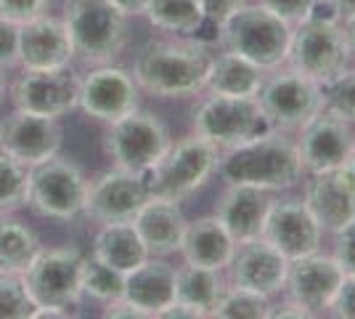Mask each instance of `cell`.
<instances>
[{
  "mask_svg": "<svg viewBox=\"0 0 355 319\" xmlns=\"http://www.w3.org/2000/svg\"><path fill=\"white\" fill-rule=\"evenodd\" d=\"M212 54L202 40H151L138 51V88L159 99H183L205 88Z\"/></svg>",
  "mask_w": 355,
  "mask_h": 319,
  "instance_id": "1",
  "label": "cell"
},
{
  "mask_svg": "<svg viewBox=\"0 0 355 319\" xmlns=\"http://www.w3.org/2000/svg\"><path fill=\"white\" fill-rule=\"evenodd\" d=\"M218 170L225 183H244L263 192H284L302 179L297 144L276 128L228 149L220 157Z\"/></svg>",
  "mask_w": 355,
  "mask_h": 319,
  "instance_id": "2",
  "label": "cell"
},
{
  "mask_svg": "<svg viewBox=\"0 0 355 319\" xmlns=\"http://www.w3.org/2000/svg\"><path fill=\"white\" fill-rule=\"evenodd\" d=\"M292 24L268 11L263 3L239 6L218 24V40L225 51L250 59L260 69H279L286 64Z\"/></svg>",
  "mask_w": 355,
  "mask_h": 319,
  "instance_id": "3",
  "label": "cell"
},
{
  "mask_svg": "<svg viewBox=\"0 0 355 319\" xmlns=\"http://www.w3.org/2000/svg\"><path fill=\"white\" fill-rule=\"evenodd\" d=\"M353 51L337 16L311 14L308 19L292 24L286 64L311 77L321 85H331L337 77L350 69Z\"/></svg>",
  "mask_w": 355,
  "mask_h": 319,
  "instance_id": "4",
  "label": "cell"
},
{
  "mask_svg": "<svg viewBox=\"0 0 355 319\" xmlns=\"http://www.w3.org/2000/svg\"><path fill=\"white\" fill-rule=\"evenodd\" d=\"M64 24L74 54L88 64H112L128 43V22L112 0H67Z\"/></svg>",
  "mask_w": 355,
  "mask_h": 319,
  "instance_id": "5",
  "label": "cell"
},
{
  "mask_svg": "<svg viewBox=\"0 0 355 319\" xmlns=\"http://www.w3.org/2000/svg\"><path fill=\"white\" fill-rule=\"evenodd\" d=\"M218 163H220L218 147L191 133L180 138L178 144H170L162 160L146 173L148 192L151 197L180 202L209 181V176L218 170Z\"/></svg>",
  "mask_w": 355,
  "mask_h": 319,
  "instance_id": "6",
  "label": "cell"
},
{
  "mask_svg": "<svg viewBox=\"0 0 355 319\" xmlns=\"http://www.w3.org/2000/svg\"><path fill=\"white\" fill-rule=\"evenodd\" d=\"M270 128L254 96H218L212 93L193 112V133L218 149H234Z\"/></svg>",
  "mask_w": 355,
  "mask_h": 319,
  "instance_id": "7",
  "label": "cell"
},
{
  "mask_svg": "<svg viewBox=\"0 0 355 319\" xmlns=\"http://www.w3.org/2000/svg\"><path fill=\"white\" fill-rule=\"evenodd\" d=\"M257 104L276 131H300L318 112L326 109V88L292 67L273 69L270 77H263L257 91Z\"/></svg>",
  "mask_w": 355,
  "mask_h": 319,
  "instance_id": "8",
  "label": "cell"
},
{
  "mask_svg": "<svg viewBox=\"0 0 355 319\" xmlns=\"http://www.w3.org/2000/svg\"><path fill=\"white\" fill-rule=\"evenodd\" d=\"M170 131L154 112L133 109L130 115L109 122L104 136V149L117 167L148 173L170 149Z\"/></svg>",
  "mask_w": 355,
  "mask_h": 319,
  "instance_id": "9",
  "label": "cell"
},
{
  "mask_svg": "<svg viewBox=\"0 0 355 319\" xmlns=\"http://www.w3.org/2000/svg\"><path fill=\"white\" fill-rule=\"evenodd\" d=\"M85 195H88V181L83 170L69 160H61L59 154L30 167L27 205L37 215L69 221L77 213H83Z\"/></svg>",
  "mask_w": 355,
  "mask_h": 319,
  "instance_id": "10",
  "label": "cell"
},
{
  "mask_svg": "<svg viewBox=\"0 0 355 319\" xmlns=\"http://www.w3.org/2000/svg\"><path fill=\"white\" fill-rule=\"evenodd\" d=\"M80 269L83 253L74 247H48L37 250L27 269L21 272L24 288L30 293L35 306H61L74 309L83 301L80 288Z\"/></svg>",
  "mask_w": 355,
  "mask_h": 319,
  "instance_id": "11",
  "label": "cell"
},
{
  "mask_svg": "<svg viewBox=\"0 0 355 319\" xmlns=\"http://www.w3.org/2000/svg\"><path fill=\"white\" fill-rule=\"evenodd\" d=\"M297 154L302 163V173H321L334 167L350 165L355 154V128L334 109L326 106L311 122L300 128Z\"/></svg>",
  "mask_w": 355,
  "mask_h": 319,
  "instance_id": "12",
  "label": "cell"
},
{
  "mask_svg": "<svg viewBox=\"0 0 355 319\" xmlns=\"http://www.w3.org/2000/svg\"><path fill=\"white\" fill-rule=\"evenodd\" d=\"M146 173L117 167L101 173L96 181L88 183V195L83 213L96 224H122V221H133L135 213L148 202Z\"/></svg>",
  "mask_w": 355,
  "mask_h": 319,
  "instance_id": "13",
  "label": "cell"
},
{
  "mask_svg": "<svg viewBox=\"0 0 355 319\" xmlns=\"http://www.w3.org/2000/svg\"><path fill=\"white\" fill-rule=\"evenodd\" d=\"M16 109L43 115V117H61L72 112L80 101V77L69 72V67L59 69H24L11 88Z\"/></svg>",
  "mask_w": 355,
  "mask_h": 319,
  "instance_id": "14",
  "label": "cell"
},
{
  "mask_svg": "<svg viewBox=\"0 0 355 319\" xmlns=\"http://www.w3.org/2000/svg\"><path fill=\"white\" fill-rule=\"evenodd\" d=\"M138 83L135 77L114 64H98L93 72L80 80V101L83 112L101 122H114L138 109Z\"/></svg>",
  "mask_w": 355,
  "mask_h": 319,
  "instance_id": "15",
  "label": "cell"
},
{
  "mask_svg": "<svg viewBox=\"0 0 355 319\" xmlns=\"http://www.w3.org/2000/svg\"><path fill=\"white\" fill-rule=\"evenodd\" d=\"M302 202L324 231L337 234L355 221V170L350 165L308 173Z\"/></svg>",
  "mask_w": 355,
  "mask_h": 319,
  "instance_id": "16",
  "label": "cell"
},
{
  "mask_svg": "<svg viewBox=\"0 0 355 319\" xmlns=\"http://www.w3.org/2000/svg\"><path fill=\"white\" fill-rule=\"evenodd\" d=\"M342 282H345V272L334 261V256L315 250L311 256L289 261L284 290H286V298H292L295 304L308 309L315 317L331 309Z\"/></svg>",
  "mask_w": 355,
  "mask_h": 319,
  "instance_id": "17",
  "label": "cell"
},
{
  "mask_svg": "<svg viewBox=\"0 0 355 319\" xmlns=\"http://www.w3.org/2000/svg\"><path fill=\"white\" fill-rule=\"evenodd\" d=\"M321 234L324 229L318 227L302 199H270L263 240L273 245L286 261L321 250Z\"/></svg>",
  "mask_w": 355,
  "mask_h": 319,
  "instance_id": "18",
  "label": "cell"
},
{
  "mask_svg": "<svg viewBox=\"0 0 355 319\" xmlns=\"http://www.w3.org/2000/svg\"><path fill=\"white\" fill-rule=\"evenodd\" d=\"M64 144V128L59 117H43L16 109L0 125V152L11 154L21 165H37L56 157Z\"/></svg>",
  "mask_w": 355,
  "mask_h": 319,
  "instance_id": "19",
  "label": "cell"
},
{
  "mask_svg": "<svg viewBox=\"0 0 355 319\" xmlns=\"http://www.w3.org/2000/svg\"><path fill=\"white\" fill-rule=\"evenodd\" d=\"M228 269H231V285L273 298L284 290L289 261L270 243L257 237L252 243L236 245V253Z\"/></svg>",
  "mask_w": 355,
  "mask_h": 319,
  "instance_id": "20",
  "label": "cell"
},
{
  "mask_svg": "<svg viewBox=\"0 0 355 319\" xmlns=\"http://www.w3.org/2000/svg\"><path fill=\"white\" fill-rule=\"evenodd\" d=\"M74 56L72 38L64 19L40 14L19 24V61L24 69H59L69 67Z\"/></svg>",
  "mask_w": 355,
  "mask_h": 319,
  "instance_id": "21",
  "label": "cell"
},
{
  "mask_svg": "<svg viewBox=\"0 0 355 319\" xmlns=\"http://www.w3.org/2000/svg\"><path fill=\"white\" fill-rule=\"evenodd\" d=\"M268 211H270L268 192L254 189V186H244V183H228L218 197V205H215L218 221L236 245L263 237Z\"/></svg>",
  "mask_w": 355,
  "mask_h": 319,
  "instance_id": "22",
  "label": "cell"
},
{
  "mask_svg": "<svg viewBox=\"0 0 355 319\" xmlns=\"http://www.w3.org/2000/svg\"><path fill=\"white\" fill-rule=\"evenodd\" d=\"M133 227L146 245L148 256H170L180 253L189 221L175 199L148 197L146 205L135 213Z\"/></svg>",
  "mask_w": 355,
  "mask_h": 319,
  "instance_id": "23",
  "label": "cell"
},
{
  "mask_svg": "<svg viewBox=\"0 0 355 319\" xmlns=\"http://www.w3.org/2000/svg\"><path fill=\"white\" fill-rule=\"evenodd\" d=\"M125 298L148 317H157L175 301V266L164 256H148L125 274Z\"/></svg>",
  "mask_w": 355,
  "mask_h": 319,
  "instance_id": "24",
  "label": "cell"
},
{
  "mask_svg": "<svg viewBox=\"0 0 355 319\" xmlns=\"http://www.w3.org/2000/svg\"><path fill=\"white\" fill-rule=\"evenodd\" d=\"M180 253H183V261L191 266L223 272L228 269V263L236 253V243L223 229L218 215H205V218L189 221L183 243H180Z\"/></svg>",
  "mask_w": 355,
  "mask_h": 319,
  "instance_id": "25",
  "label": "cell"
},
{
  "mask_svg": "<svg viewBox=\"0 0 355 319\" xmlns=\"http://www.w3.org/2000/svg\"><path fill=\"white\" fill-rule=\"evenodd\" d=\"M93 259L128 274L141 261L148 259V250L141 234L135 231L133 221H122V224H104L98 229V234L93 237Z\"/></svg>",
  "mask_w": 355,
  "mask_h": 319,
  "instance_id": "26",
  "label": "cell"
},
{
  "mask_svg": "<svg viewBox=\"0 0 355 319\" xmlns=\"http://www.w3.org/2000/svg\"><path fill=\"white\" fill-rule=\"evenodd\" d=\"M263 77L266 69H260L257 64L234 51H223L220 56H212L209 61L205 88L218 96H257Z\"/></svg>",
  "mask_w": 355,
  "mask_h": 319,
  "instance_id": "27",
  "label": "cell"
},
{
  "mask_svg": "<svg viewBox=\"0 0 355 319\" xmlns=\"http://www.w3.org/2000/svg\"><path fill=\"white\" fill-rule=\"evenodd\" d=\"M225 288L228 285L215 269L191 266V263H183L180 269H175V301L191 306L193 311H199V317L212 314Z\"/></svg>",
  "mask_w": 355,
  "mask_h": 319,
  "instance_id": "28",
  "label": "cell"
},
{
  "mask_svg": "<svg viewBox=\"0 0 355 319\" xmlns=\"http://www.w3.org/2000/svg\"><path fill=\"white\" fill-rule=\"evenodd\" d=\"M144 16L157 30L173 35H193L207 22L199 0H148Z\"/></svg>",
  "mask_w": 355,
  "mask_h": 319,
  "instance_id": "29",
  "label": "cell"
},
{
  "mask_svg": "<svg viewBox=\"0 0 355 319\" xmlns=\"http://www.w3.org/2000/svg\"><path fill=\"white\" fill-rule=\"evenodd\" d=\"M37 250H40V240L27 224L14 218L0 221V272L21 274Z\"/></svg>",
  "mask_w": 355,
  "mask_h": 319,
  "instance_id": "30",
  "label": "cell"
},
{
  "mask_svg": "<svg viewBox=\"0 0 355 319\" xmlns=\"http://www.w3.org/2000/svg\"><path fill=\"white\" fill-rule=\"evenodd\" d=\"M80 288L83 295H88L93 301L112 304L125 298V274L101 263L98 259H85L83 256V269H80Z\"/></svg>",
  "mask_w": 355,
  "mask_h": 319,
  "instance_id": "31",
  "label": "cell"
},
{
  "mask_svg": "<svg viewBox=\"0 0 355 319\" xmlns=\"http://www.w3.org/2000/svg\"><path fill=\"white\" fill-rule=\"evenodd\" d=\"M270 298L260 295V293H252L244 288H231L223 290L220 301L215 304L209 317H220V319H268L270 317Z\"/></svg>",
  "mask_w": 355,
  "mask_h": 319,
  "instance_id": "32",
  "label": "cell"
},
{
  "mask_svg": "<svg viewBox=\"0 0 355 319\" xmlns=\"http://www.w3.org/2000/svg\"><path fill=\"white\" fill-rule=\"evenodd\" d=\"M27 179L30 167L21 165L11 154L0 152V213L27 205Z\"/></svg>",
  "mask_w": 355,
  "mask_h": 319,
  "instance_id": "33",
  "label": "cell"
},
{
  "mask_svg": "<svg viewBox=\"0 0 355 319\" xmlns=\"http://www.w3.org/2000/svg\"><path fill=\"white\" fill-rule=\"evenodd\" d=\"M35 309L21 274L0 272V319H32Z\"/></svg>",
  "mask_w": 355,
  "mask_h": 319,
  "instance_id": "34",
  "label": "cell"
},
{
  "mask_svg": "<svg viewBox=\"0 0 355 319\" xmlns=\"http://www.w3.org/2000/svg\"><path fill=\"white\" fill-rule=\"evenodd\" d=\"M326 106L355 125V67L326 85Z\"/></svg>",
  "mask_w": 355,
  "mask_h": 319,
  "instance_id": "35",
  "label": "cell"
},
{
  "mask_svg": "<svg viewBox=\"0 0 355 319\" xmlns=\"http://www.w3.org/2000/svg\"><path fill=\"white\" fill-rule=\"evenodd\" d=\"M268 11H273L276 16H282L284 22L297 24L302 19H308L311 14H315V6L321 0H260Z\"/></svg>",
  "mask_w": 355,
  "mask_h": 319,
  "instance_id": "36",
  "label": "cell"
},
{
  "mask_svg": "<svg viewBox=\"0 0 355 319\" xmlns=\"http://www.w3.org/2000/svg\"><path fill=\"white\" fill-rule=\"evenodd\" d=\"M45 6H48V0H0V19L24 24L43 14Z\"/></svg>",
  "mask_w": 355,
  "mask_h": 319,
  "instance_id": "37",
  "label": "cell"
},
{
  "mask_svg": "<svg viewBox=\"0 0 355 319\" xmlns=\"http://www.w3.org/2000/svg\"><path fill=\"white\" fill-rule=\"evenodd\" d=\"M334 261L340 263V269L345 272V277H355V221L337 231Z\"/></svg>",
  "mask_w": 355,
  "mask_h": 319,
  "instance_id": "38",
  "label": "cell"
},
{
  "mask_svg": "<svg viewBox=\"0 0 355 319\" xmlns=\"http://www.w3.org/2000/svg\"><path fill=\"white\" fill-rule=\"evenodd\" d=\"M19 61V24L0 19V67H11Z\"/></svg>",
  "mask_w": 355,
  "mask_h": 319,
  "instance_id": "39",
  "label": "cell"
},
{
  "mask_svg": "<svg viewBox=\"0 0 355 319\" xmlns=\"http://www.w3.org/2000/svg\"><path fill=\"white\" fill-rule=\"evenodd\" d=\"M329 311L334 317L355 319V277H345V282L340 285V293H337V298H334Z\"/></svg>",
  "mask_w": 355,
  "mask_h": 319,
  "instance_id": "40",
  "label": "cell"
},
{
  "mask_svg": "<svg viewBox=\"0 0 355 319\" xmlns=\"http://www.w3.org/2000/svg\"><path fill=\"white\" fill-rule=\"evenodd\" d=\"M199 3H202V8H205L207 22H212V24L218 27L225 16L231 14V11H236L239 6H244L247 0H199Z\"/></svg>",
  "mask_w": 355,
  "mask_h": 319,
  "instance_id": "41",
  "label": "cell"
},
{
  "mask_svg": "<svg viewBox=\"0 0 355 319\" xmlns=\"http://www.w3.org/2000/svg\"><path fill=\"white\" fill-rule=\"evenodd\" d=\"M104 317H109V319H144V317H148V314L144 311V309H138L135 304H130L128 298H119V301L106 304Z\"/></svg>",
  "mask_w": 355,
  "mask_h": 319,
  "instance_id": "42",
  "label": "cell"
},
{
  "mask_svg": "<svg viewBox=\"0 0 355 319\" xmlns=\"http://www.w3.org/2000/svg\"><path fill=\"white\" fill-rule=\"evenodd\" d=\"M270 317L276 319H284V317H297V319H305V317H313L308 309H302L300 304H295L292 298H286V304H279V306H270Z\"/></svg>",
  "mask_w": 355,
  "mask_h": 319,
  "instance_id": "43",
  "label": "cell"
},
{
  "mask_svg": "<svg viewBox=\"0 0 355 319\" xmlns=\"http://www.w3.org/2000/svg\"><path fill=\"white\" fill-rule=\"evenodd\" d=\"M157 317H162V319H180V317H186V319H199V311H193L191 306H186V304H178V301H173V304L167 306V309H162Z\"/></svg>",
  "mask_w": 355,
  "mask_h": 319,
  "instance_id": "44",
  "label": "cell"
},
{
  "mask_svg": "<svg viewBox=\"0 0 355 319\" xmlns=\"http://www.w3.org/2000/svg\"><path fill=\"white\" fill-rule=\"evenodd\" d=\"M326 3H329V11H331V16H337L340 22H345V19L355 16V0H326Z\"/></svg>",
  "mask_w": 355,
  "mask_h": 319,
  "instance_id": "45",
  "label": "cell"
},
{
  "mask_svg": "<svg viewBox=\"0 0 355 319\" xmlns=\"http://www.w3.org/2000/svg\"><path fill=\"white\" fill-rule=\"evenodd\" d=\"M125 16H144L148 0H112Z\"/></svg>",
  "mask_w": 355,
  "mask_h": 319,
  "instance_id": "46",
  "label": "cell"
},
{
  "mask_svg": "<svg viewBox=\"0 0 355 319\" xmlns=\"http://www.w3.org/2000/svg\"><path fill=\"white\" fill-rule=\"evenodd\" d=\"M342 30H345V38H347V46H350V51H353V56H355V16H350V19H345Z\"/></svg>",
  "mask_w": 355,
  "mask_h": 319,
  "instance_id": "47",
  "label": "cell"
},
{
  "mask_svg": "<svg viewBox=\"0 0 355 319\" xmlns=\"http://www.w3.org/2000/svg\"><path fill=\"white\" fill-rule=\"evenodd\" d=\"M3 93H6V75H3V67H0V101H3Z\"/></svg>",
  "mask_w": 355,
  "mask_h": 319,
  "instance_id": "48",
  "label": "cell"
},
{
  "mask_svg": "<svg viewBox=\"0 0 355 319\" xmlns=\"http://www.w3.org/2000/svg\"><path fill=\"white\" fill-rule=\"evenodd\" d=\"M350 167H353V170H355V154H353V160H350Z\"/></svg>",
  "mask_w": 355,
  "mask_h": 319,
  "instance_id": "49",
  "label": "cell"
}]
</instances>
